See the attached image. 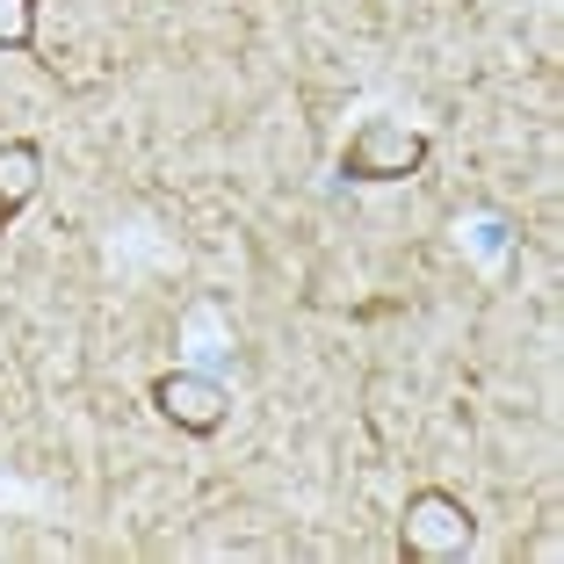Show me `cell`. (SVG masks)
Here are the masks:
<instances>
[{
  "instance_id": "cell-5",
  "label": "cell",
  "mask_w": 564,
  "mask_h": 564,
  "mask_svg": "<svg viewBox=\"0 0 564 564\" xmlns=\"http://www.w3.org/2000/svg\"><path fill=\"white\" fill-rule=\"evenodd\" d=\"M36 44V0H0V51Z\"/></svg>"
},
{
  "instance_id": "cell-2",
  "label": "cell",
  "mask_w": 564,
  "mask_h": 564,
  "mask_svg": "<svg viewBox=\"0 0 564 564\" xmlns=\"http://www.w3.org/2000/svg\"><path fill=\"white\" fill-rule=\"evenodd\" d=\"M478 543V514H470L456 492H442V485H420L413 499H405V514H399V550L420 564H448V557H464V550Z\"/></svg>"
},
{
  "instance_id": "cell-3",
  "label": "cell",
  "mask_w": 564,
  "mask_h": 564,
  "mask_svg": "<svg viewBox=\"0 0 564 564\" xmlns=\"http://www.w3.org/2000/svg\"><path fill=\"white\" fill-rule=\"evenodd\" d=\"M152 405H160V420L174 434H188V442H210V434H225V420H232V391L217 377H196V369L152 377Z\"/></svg>"
},
{
  "instance_id": "cell-4",
  "label": "cell",
  "mask_w": 564,
  "mask_h": 564,
  "mask_svg": "<svg viewBox=\"0 0 564 564\" xmlns=\"http://www.w3.org/2000/svg\"><path fill=\"white\" fill-rule=\"evenodd\" d=\"M44 196V145L36 138H0V232Z\"/></svg>"
},
{
  "instance_id": "cell-1",
  "label": "cell",
  "mask_w": 564,
  "mask_h": 564,
  "mask_svg": "<svg viewBox=\"0 0 564 564\" xmlns=\"http://www.w3.org/2000/svg\"><path fill=\"white\" fill-rule=\"evenodd\" d=\"M427 131H413L405 117H369L362 131L340 145V174L362 188H383V182H413L420 166H427Z\"/></svg>"
}]
</instances>
